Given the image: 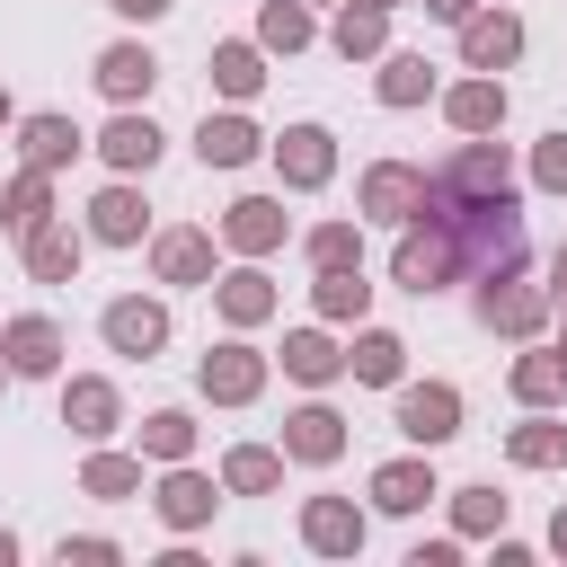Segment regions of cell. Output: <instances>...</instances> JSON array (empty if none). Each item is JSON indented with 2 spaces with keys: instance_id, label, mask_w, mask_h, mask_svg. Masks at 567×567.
Instances as JSON below:
<instances>
[{
  "instance_id": "obj_1",
  "label": "cell",
  "mask_w": 567,
  "mask_h": 567,
  "mask_svg": "<svg viewBox=\"0 0 567 567\" xmlns=\"http://www.w3.org/2000/svg\"><path fill=\"white\" fill-rule=\"evenodd\" d=\"M390 275H399L408 292H434V284H452V275H461V248H452V230H443V221H434V230H408Z\"/></svg>"
},
{
  "instance_id": "obj_2",
  "label": "cell",
  "mask_w": 567,
  "mask_h": 567,
  "mask_svg": "<svg viewBox=\"0 0 567 567\" xmlns=\"http://www.w3.org/2000/svg\"><path fill=\"white\" fill-rule=\"evenodd\" d=\"M106 346L115 354H159L168 346V310L159 301H106Z\"/></svg>"
},
{
  "instance_id": "obj_3",
  "label": "cell",
  "mask_w": 567,
  "mask_h": 567,
  "mask_svg": "<svg viewBox=\"0 0 567 567\" xmlns=\"http://www.w3.org/2000/svg\"><path fill=\"white\" fill-rule=\"evenodd\" d=\"M416 204H425V177H416V168H399V159H381V168L363 177V213H372V221H408Z\"/></svg>"
},
{
  "instance_id": "obj_4",
  "label": "cell",
  "mask_w": 567,
  "mask_h": 567,
  "mask_svg": "<svg viewBox=\"0 0 567 567\" xmlns=\"http://www.w3.org/2000/svg\"><path fill=\"white\" fill-rule=\"evenodd\" d=\"M399 434H416V443H443V434H461V399L434 381V390H399Z\"/></svg>"
},
{
  "instance_id": "obj_5",
  "label": "cell",
  "mask_w": 567,
  "mask_h": 567,
  "mask_svg": "<svg viewBox=\"0 0 567 567\" xmlns=\"http://www.w3.org/2000/svg\"><path fill=\"white\" fill-rule=\"evenodd\" d=\"M275 159H284V177H292V186H328V168H337V151H328V133H319V124H292V133L275 142Z\"/></svg>"
},
{
  "instance_id": "obj_6",
  "label": "cell",
  "mask_w": 567,
  "mask_h": 567,
  "mask_svg": "<svg viewBox=\"0 0 567 567\" xmlns=\"http://www.w3.org/2000/svg\"><path fill=\"white\" fill-rule=\"evenodd\" d=\"M461 53L478 62V71H496V62H514L523 53V27L496 9V18H461Z\"/></svg>"
},
{
  "instance_id": "obj_7",
  "label": "cell",
  "mask_w": 567,
  "mask_h": 567,
  "mask_svg": "<svg viewBox=\"0 0 567 567\" xmlns=\"http://www.w3.org/2000/svg\"><path fill=\"white\" fill-rule=\"evenodd\" d=\"M540 310H549V301H540V292H514V275H496V284L478 292V319H487V328H514V337H532Z\"/></svg>"
},
{
  "instance_id": "obj_8",
  "label": "cell",
  "mask_w": 567,
  "mask_h": 567,
  "mask_svg": "<svg viewBox=\"0 0 567 567\" xmlns=\"http://www.w3.org/2000/svg\"><path fill=\"white\" fill-rule=\"evenodd\" d=\"M257 381H266V363H257L248 346L204 354V390H213V399H230V408H239V399H257Z\"/></svg>"
},
{
  "instance_id": "obj_9",
  "label": "cell",
  "mask_w": 567,
  "mask_h": 567,
  "mask_svg": "<svg viewBox=\"0 0 567 567\" xmlns=\"http://www.w3.org/2000/svg\"><path fill=\"white\" fill-rule=\"evenodd\" d=\"M0 354H9V372H53V354H62V337H53V319H9V337H0Z\"/></svg>"
},
{
  "instance_id": "obj_10",
  "label": "cell",
  "mask_w": 567,
  "mask_h": 567,
  "mask_svg": "<svg viewBox=\"0 0 567 567\" xmlns=\"http://www.w3.org/2000/svg\"><path fill=\"white\" fill-rule=\"evenodd\" d=\"M284 452H292V461H337V452H346V425H337L328 408H301V416L284 425Z\"/></svg>"
},
{
  "instance_id": "obj_11",
  "label": "cell",
  "mask_w": 567,
  "mask_h": 567,
  "mask_svg": "<svg viewBox=\"0 0 567 567\" xmlns=\"http://www.w3.org/2000/svg\"><path fill=\"white\" fill-rule=\"evenodd\" d=\"M151 80H159V62H151L142 44H115V53H97V89H106V97H142Z\"/></svg>"
},
{
  "instance_id": "obj_12",
  "label": "cell",
  "mask_w": 567,
  "mask_h": 567,
  "mask_svg": "<svg viewBox=\"0 0 567 567\" xmlns=\"http://www.w3.org/2000/svg\"><path fill=\"white\" fill-rule=\"evenodd\" d=\"M195 151H204V168H239V159L257 151V133H248V115H204Z\"/></svg>"
},
{
  "instance_id": "obj_13",
  "label": "cell",
  "mask_w": 567,
  "mask_h": 567,
  "mask_svg": "<svg viewBox=\"0 0 567 567\" xmlns=\"http://www.w3.org/2000/svg\"><path fill=\"white\" fill-rule=\"evenodd\" d=\"M62 425L71 434H115V390L106 381H71L62 390Z\"/></svg>"
},
{
  "instance_id": "obj_14",
  "label": "cell",
  "mask_w": 567,
  "mask_h": 567,
  "mask_svg": "<svg viewBox=\"0 0 567 567\" xmlns=\"http://www.w3.org/2000/svg\"><path fill=\"white\" fill-rule=\"evenodd\" d=\"M301 532H310V549H328V558H337V549H354V540H363V514H354V505H337V496H319V505L301 514Z\"/></svg>"
},
{
  "instance_id": "obj_15",
  "label": "cell",
  "mask_w": 567,
  "mask_h": 567,
  "mask_svg": "<svg viewBox=\"0 0 567 567\" xmlns=\"http://www.w3.org/2000/svg\"><path fill=\"white\" fill-rule=\"evenodd\" d=\"M97 151H106L115 168H151V159H159V133H151L142 115H115V124L97 133Z\"/></svg>"
},
{
  "instance_id": "obj_16",
  "label": "cell",
  "mask_w": 567,
  "mask_h": 567,
  "mask_svg": "<svg viewBox=\"0 0 567 567\" xmlns=\"http://www.w3.org/2000/svg\"><path fill=\"white\" fill-rule=\"evenodd\" d=\"M89 230H97V239H115V248H124V239H142V195H133V186H106V195L89 204Z\"/></svg>"
},
{
  "instance_id": "obj_17",
  "label": "cell",
  "mask_w": 567,
  "mask_h": 567,
  "mask_svg": "<svg viewBox=\"0 0 567 567\" xmlns=\"http://www.w3.org/2000/svg\"><path fill=\"white\" fill-rule=\"evenodd\" d=\"M221 230H230V248H248V257H257V248H275V239H284V213H275L266 195H248V204H230V221H221Z\"/></svg>"
},
{
  "instance_id": "obj_18",
  "label": "cell",
  "mask_w": 567,
  "mask_h": 567,
  "mask_svg": "<svg viewBox=\"0 0 567 567\" xmlns=\"http://www.w3.org/2000/svg\"><path fill=\"white\" fill-rule=\"evenodd\" d=\"M159 275H168V284H204V275H213V239H204V230H168V239H159Z\"/></svg>"
},
{
  "instance_id": "obj_19",
  "label": "cell",
  "mask_w": 567,
  "mask_h": 567,
  "mask_svg": "<svg viewBox=\"0 0 567 567\" xmlns=\"http://www.w3.org/2000/svg\"><path fill=\"white\" fill-rule=\"evenodd\" d=\"M159 514L186 532V523H204L213 514V478H195V470H168V487H159Z\"/></svg>"
},
{
  "instance_id": "obj_20",
  "label": "cell",
  "mask_w": 567,
  "mask_h": 567,
  "mask_svg": "<svg viewBox=\"0 0 567 567\" xmlns=\"http://www.w3.org/2000/svg\"><path fill=\"white\" fill-rule=\"evenodd\" d=\"M18 151H27V168H62V159H71V151H80V133H71V124H62V115H35V124H27V142H18Z\"/></svg>"
},
{
  "instance_id": "obj_21",
  "label": "cell",
  "mask_w": 567,
  "mask_h": 567,
  "mask_svg": "<svg viewBox=\"0 0 567 567\" xmlns=\"http://www.w3.org/2000/svg\"><path fill=\"white\" fill-rule=\"evenodd\" d=\"M27 266H35L44 284H71V266H80V239H71V230H27Z\"/></svg>"
},
{
  "instance_id": "obj_22",
  "label": "cell",
  "mask_w": 567,
  "mask_h": 567,
  "mask_svg": "<svg viewBox=\"0 0 567 567\" xmlns=\"http://www.w3.org/2000/svg\"><path fill=\"white\" fill-rule=\"evenodd\" d=\"M363 301H372V284L354 266H319V310L328 319H363Z\"/></svg>"
},
{
  "instance_id": "obj_23",
  "label": "cell",
  "mask_w": 567,
  "mask_h": 567,
  "mask_svg": "<svg viewBox=\"0 0 567 567\" xmlns=\"http://www.w3.org/2000/svg\"><path fill=\"white\" fill-rule=\"evenodd\" d=\"M337 363H346V354H337V346H328L319 328H301V337H284V372H292V381H328Z\"/></svg>"
},
{
  "instance_id": "obj_24",
  "label": "cell",
  "mask_w": 567,
  "mask_h": 567,
  "mask_svg": "<svg viewBox=\"0 0 567 567\" xmlns=\"http://www.w3.org/2000/svg\"><path fill=\"white\" fill-rule=\"evenodd\" d=\"M372 496H381V505H390V514H416V505H425V496H434V478H425V470H416V461H390V470H381V478H372Z\"/></svg>"
},
{
  "instance_id": "obj_25",
  "label": "cell",
  "mask_w": 567,
  "mask_h": 567,
  "mask_svg": "<svg viewBox=\"0 0 567 567\" xmlns=\"http://www.w3.org/2000/svg\"><path fill=\"white\" fill-rule=\"evenodd\" d=\"M496 115H505V89H496V80H470V89H452V124H461V133H487Z\"/></svg>"
},
{
  "instance_id": "obj_26",
  "label": "cell",
  "mask_w": 567,
  "mask_h": 567,
  "mask_svg": "<svg viewBox=\"0 0 567 567\" xmlns=\"http://www.w3.org/2000/svg\"><path fill=\"white\" fill-rule=\"evenodd\" d=\"M434 89V71H425V53H390V71H381V97L390 106H416Z\"/></svg>"
},
{
  "instance_id": "obj_27",
  "label": "cell",
  "mask_w": 567,
  "mask_h": 567,
  "mask_svg": "<svg viewBox=\"0 0 567 567\" xmlns=\"http://www.w3.org/2000/svg\"><path fill=\"white\" fill-rule=\"evenodd\" d=\"M0 221L27 239V230H44V168H27L18 186H9V204H0Z\"/></svg>"
},
{
  "instance_id": "obj_28",
  "label": "cell",
  "mask_w": 567,
  "mask_h": 567,
  "mask_svg": "<svg viewBox=\"0 0 567 567\" xmlns=\"http://www.w3.org/2000/svg\"><path fill=\"white\" fill-rule=\"evenodd\" d=\"M381 27H390V9H381V0H363V9H346V18H337V44H346V53H381Z\"/></svg>"
},
{
  "instance_id": "obj_29",
  "label": "cell",
  "mask_w": 567,
  "mask_h": 567,
  "mask_svg": "<svg viewBox=\"0 0 567 567\" xmlns=\"http://www.w3.org/2000/svg\"><path fill=\"white\" fill-rule=\"evenodd\" d=\"M221 478H230V487H239V496H266V487H275V478H284V461H275V452H257V443H248V452H230V470H221Z\"/></svg>"
},
{
  "instance_id": "obj_30",
  "label": "cell",
  "mask_w": 567,
  "mask_h": 567,
  "mask_svg": "<svg viewBox=\"0 0 567 567\" xmlns=\"http://www.w3.org/2000/svg\"><path fill=\"white\" fill-rule=\"evenodd\" d=\"M257 35H266L275 53H292V44H310V18H301L292 0H266V18H257Z\"/></svg>"
},
{
  "instance_id": "obj_31",
  "label": "cell",
  "mask_w": 567,
  "mask_h": 567,
  "mask_svg": "<svg viewBox=\"0 0 567 567\" xmlns=\"http://www.w3.org/2000/svg\"><path fill=\"white\" fill-rule=\"evenodd\" d=\"M221 310H230L239 328H248V319H266V310H275V292H266V275H230V284H221Z\"/></svg>"
},
{
  "instance_id": "obj_32",
  "label": "cell",
  "mask_w": 567,
  "mask_h": 567,
  "mask_svg": "<svg viewBox=\"0 0 567 567\" xmlns=\"http://www.w3.org/2000/svg\"><path fill=\"white\" fill-rule=\"evenodd\" d=\"M514 461H532V470L567 461V425H514Z\"/></svg>"
},
{
  "instance_id": "obj_33",
  "label": "cell",
  "mask_w": 567,
  "mask_h": 567,
  "mask_svg": "<svg viewBox=\"0 0 567 567\" xmlns=\"http://www.w3.org/2000/svg\"><path fill=\"white\" fill-rule=\"evenodd\" d=\"M213 80H221L230 97H248V89H257L266 71H257V53H248V44H221V53H213Z\"/></svg>"
},
{
  "instance_id": "obj_34",
  "label": "cell",
  "mask_w": 567,
  "mask_h": 567,
  "mask_svg": "<svg viewBox=\"0 0 567 567\" xmlns=\"http://www.w3.org/2000/svg\"><path fill=\"white\" fill-rule=\"evenodd\" d=\"M142 443H151V452H159V461H186V443H195V425H186V416H177V408H159V416H151V425H142Z\"/></svg>"
},
{
  "instance_id": "obj_35",
  "label": "cell",
  "mask_w": 567,
  "mask_h": 567,
  "mask_svg": "<svg viewBox=\"0 0 567 567\" xmlns=\"http://www.w3.org/2000/svg\"><path fill=\"white\" fill-rule=\"evenodd\" d=\"M354 372H363V381H399V337H381V328H372V337L354 346Z\"/></svg>"
},
{
  "instance_id": "obj_36",
  "label": "cell",
  "mask_w": 567,
  "mask_h": 567,
  "mask_svg": "<svg viewBox=\"0 0 567 567\" xmlns=\"http://www.w3.org/2000/svg\"><path fill=\"white\" fill-rule=\"evenodd\" d=\"M133 487H142V470H133V461H115V452H106V461H89V496H133Z\"/></svg>"
},
{
  "instance_id": "obj_37",
  "label": "cell",
  "mask_w": 567,
  "mask_h": 567,
  "mask_svg": "<svg viewBox=\"0 0 567 567\" xmlns=\"http://www.w3.org/2000/svg\"><path fill=\"white\" fill-rule=\"evenodd\" d=\"M558 381H567V372H558L549 354H523V363H514V390H523V399H549Z\"/></svg>"
},
{
  "instance_id": "obj_38",
  "label": "cell",
  "mask_w": 567,
  "mask_h": 567,
  "mask_svg": "<svg viewBox=\"0 0 567 567\" xmlns=\"http://www.w3.org/2000/svg\"><path fill=\"white\" fill-rule=\"evenodd\" d=\"M487 523H505V496H487V487H461V532H487Z\"/></svg>"
},
{
  "instance_id": "obj_39",
  "label": "cell",
  "mask_w": 567,
  "mask_h": 567,
  "mask_svg": "<svg viewBox=\"0 0 567 567\" xmlns=\"http://www.w3.org/2000/svg\"><path fill=\"white\" fill-rule=\"evenodd\" d=\"M310 257H319V266H346V257H354V230H346V221L310 230Z\"/></svg>"
},
{
  "instance_id": "obj_40",
  "label": "cell",
  "mask_w": 567,
  "mask_h": 567,
  "mask_svg": "<svg viewBox=\"0 0 567 567\" xmlns=\"http://www.w3.org/2000/svg\"><path fill=\"white\" fill-rule=\"evenodd\" d=\"M540 186H558V195H567V133H549V142H540Z\"/></svg>"
},
{
  "instance_id": "obj_41",
  "label": "cell",
  "mask_w": 567,
  "mask_h": 567,
  "mask_svg": "<svg viewBox=\"0 0 567 567\" xmlns=\"http://www.w3.org/2000/svg\"><path fill=\"white\" fill-rule=\"evenodd\" d=\"M106 9H124V18H159L168 0H106Z\"/></svg>"
},
{
  "instance_id": "obj_42",
  "label": "cell",
  "mask_w": 567,
  "mask_h": 567,
  "mask_svg": "<svg viewBox=\"0 0 567 567\" xmlns=\"http://www.w3.org/2000/svg\"><path fill=\"white\" fill-rule=\"evenodd\" d=\"M425 9H434V18H470L478 0H425Z\"/></svg>"
},
{
  "instance_id": "obj_43",
  "label": "cell",
  "mask_w": 567,
  "mask_h": 567,
  "mask_svg": "<svg viewBox=\"0 0 567 567\" xmlns=\"http://www.w3.org/2000/svg\"><path fill=\"white\" fill-rule=\"evenodd\" d=\"M0 567H9V532H0Z\"/></svg>"
},
{
  "instance_id": "obj_44",
  "label": "cell",
  "mask_w": 567,
  "mask_h": 567,
  "mask_svg": "<svg viewBox=\"0 0 567 567\" xmlns=\"http://www.w3.org/2000/svg\"><path fill=\"white\" fill-rule=\"evenodd\" d=\"M558 549H567V514H558Z\"/></svg>"
},
{
  "instance_id": "obj_45",
  "label": "cell",
  "mask_w": 567,
  "mask_h": 567,
  "mask_svg": "<svg viewBox=\"0 0 567 567\" xmlns=\"http://www.w3.org/2000/svg\"><path fill=\"white\" fill-rule=\"evenodd\" d=\"M558 284H567V248H558Z\"/></svg>"
},
{
  "instance_id": "obj_46",
  "label": "cell",
  "mask_w": 567,
  "mask_h": 567,
  "mask_svg": "<svg viewBox=\"0 0 567 567\" xmlns=\"http://www.w3.org/2000/svg\"><path fill=\"white\" fill-rule=\"evenodd\" d=\"M558 372H567V354H558Z\"/></svg>"
},
{
  "instance_id": "obj_47",
  "label": "cell",
  "mask_w": 567,
  "mask_h": 567,
  "mask_svg": "<svg viewBox=\"0 0 567 567\" xmlns=\"http://www.w3.org/2000/svg\"><path fill=\"white\" fill-rule=\"evenodd\" d=\"M381 9H390V0H381Z\"/></svg>"
}]
</instances>
